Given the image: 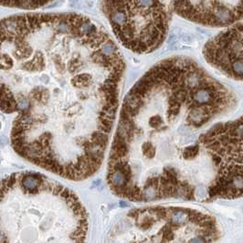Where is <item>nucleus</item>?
<instances>
[{
	"instance_id": "f257e3e1",
	"label": "nucleus",
	"mask_w": 243,
	"mask_h": 243,
	"mask_svg": "<svg viewBox=\"0 0 243 243\" xmlns=\"http://www.w3.org/2000/svg\"><path fill=\"white\" fill-rule=\"evenodd\" d=\"M125 69L114 40L86 16L0 20V111L16 114L14 150L64 178L92 177L108 145Z\"/></svg>"
},
{
	"instance_id": "f03ea898",
	"label": "nucleus",
	"mask_w": 243,
	"mask_h": 243,
	"mask_svg": "<svg viewBox=\"0 0 243 243\" xmlns=\"http://www.w3.org/2000/svg\"><path fill=\"white\" fill-rule=\"evenodd\" d=\"M86 209L68 187L39 173L0 179V243H85Z\"/></svg>"
},
{
	"instance_id": "7ed1b4c3",
	"label": "nucleus",
	"mask_w": 243,
	"mask_h": 243,
	"mask_svg": "<svg viewBox=\"0 0 243 243\" xmlns=\"http://www.w3.org/2000/svg\"><path fill=\"white\" fill-rule=\"evenodd\" d=\"M117 39L136 53H149L166 39L171 12L161 0H101Z\"/></svg>"
},
{
	"instance_id": "20e7f679",
	"label": "nucleus",
	"mask_w": 243,
	"mask_h": 243,
	"mask_svg": "<svg viewBox=\"0 0 243 243\" xmlns=\"http://www.w3.org/2000/svg\"><path fill=\"white\" fill-rule=\"evenodd\" d=\"M172 13L211 27H224L243 19V0H161Z\"/></svg>"
},
{
	"instance_id": "39448f33",
	"label": "nucleus",
	"mask_w": 243,
	"mask_h": 243,
	"mask_svg": "<svg viewBox=\"0 0 243 243\" xmlns=\"http://www.w3.org/2000/svg\"><path fill=\"white\" fill-rule=\"evenodd\" d=\"M203 56L223 75L243 82V21L209 39L203 49Z\"/></svg>"
},
{
	"instance_id": "423d86ee",
	"label": "nucleus",
	"mask_w": 243,
	"mask_h": 243,
	"mask_svg": "<svg viewBox=\"0 0 243 243\" xmlns=\"http://www.w3.org/2000/svg\"><path fill=\"white\" fill-rule=\"evenodd\" d=\"M57 0H0V6L20 9H37L54 3Z\"/></svg>"
},
{
	"instance_id": "0eeeda50",
	"label": "nucleus",
	"mask_w": 243,
	"mask_h": 243,
	"mask_svg": "<svg viewBox=\"0 0 243 243\" xmlns=\"http://www.w3.org/2000/svg\"><path fill=\"white\" fill-rule=\"evenodd\" d=\"M177 194L178 197H184L187 200H194V188L191 185L185 181H180L177 185Z\"/></svg>"
},
{
	"instance_id": "6e6552de",
	"label": "nucleus",
	"mask_w": 243,
	"mask_h": 243,
	"mask_svg": "<svg viewBox=\"0 0 243 243\" xmlns=\"http://www.w3.org/2000/svg\"><path fill=\"white\" fill-rule=\"evenodd\" d=\"M156 149L153 145V144L150 141H145L142 143L141 145V153L143 156L145 157L146 159L151 160L153 159L155 155Z\"/></svg>"
},
{
	"instance_id": "1a4fd4ad",
	"label": "nucleus",
	"mask_w": 243,
	"mask_h": 243,
	"mask_svg": "<svg viewBox=\"0 0 243 243\" xmlns=\"http://www.w3.org/2000/svg\"><path fill=\"white\" fill-rule=\"evenodd\" d=\"M163 174L165 177L168 178L170 183L173 185H177L179 184V179H178V172L177 169L172 167V166H165L163 169Z\"/></svg>"
},
{
	"instance_id": "9d476101",
	"label": "nucleus",
	"mask_w": 243,
	"mask_h": 243,
	"mask_svg": "<svg viewBox=\"0 0 243 243\" xmlns=\"http://www.w3.org/2000/svg\"><path fill=\"white\" fill-rule=\"evenodd\" d=\"M174 228L171 227L169 224L165 225L162 230H160V232L158 233V236L161 238V242H169L172 241L175 238V234H174Z\"/></svg>"
},
{
	"instance_id": "9b49d317",
	"label": "nucleus",
	"mask_w": 243,
	"mask_h": 243,
	"mask_svg": "<svg viewBox=\"0 0 243 243\" xmlns=\"http://www.w3.org/2000/svg\"><path fill=\"white\" fill-rule=\"evenodd\" d=\"M199 153V145L196 144L195 145L185 147L183 151V157L185 160H192L196 158Z\"/></svg>"
},
{
	"instance_id": "f8f14e48",
	"label": "nucleus",
	"mask_w": 243,
	"mask_h": 243,
	"mask_svg": "<svg viewBox=\"0 0 243 243\" xmlns=\"http://www.w3.org/2000/svg\"><path fill=\"white\" fill-rule=\"evenodd\" d=\"M187 243H208V241L203 236L200 235V236L193 238V239L190 240Z\"/></svg>"
}]
</instances>
